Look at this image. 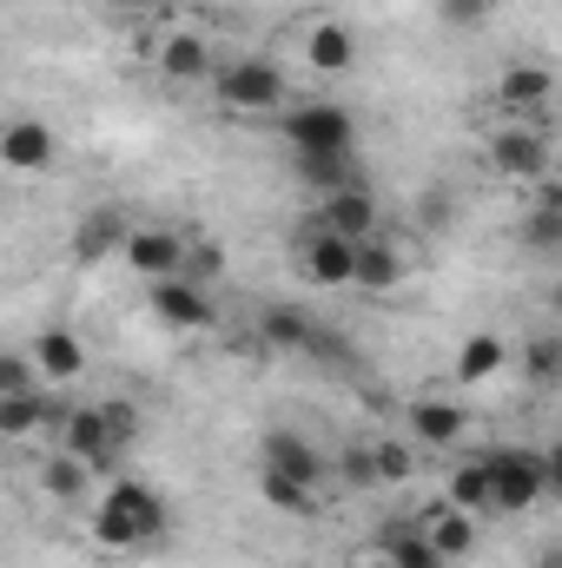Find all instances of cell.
<instances>
[{
	"label": "cell",
	"mask_w": 562,
	"mask_h": 568,
	"mask_svg": "<svg viewBox=\"0 0 562 568\" xmlns=\"http://www.w3.org/2000/svg\"><path fill=\"white\" fill-rule=\"evenodd\" d=\"M304 67L324 73V80H344V73L358 67V33H351V20H311V33H304Z\"/></svg>",
	"instance_id": "cell-16"
},
{
	"label": "cell",
	"mask_w": 562,
	"mask_h": 568,
	"mask_svg": "<svg viewBox=\"0 0 562 568\" xmlns=\"http://www.w3.org/2000/svg\"><path fill=\"white\" fill-rule=\"evenodd\" d=\"M371 556H384L391 568H450L430 542H423V529H411V523H391L384 536H378V549Z\"/></svg>",
	"instance_id": "cell-26"
},
{
	"label": "cell",
	"mask_w": 562,
	"mask_h": 568,
	"mask_svg": "<svg viewBox=\"0 0 562 568\" xmlns=\"http://www.w3.org/2000/svg\"><path fill=\"white\" fill-rule=\"evenodd\" d=\"M259 456H265V469H279L291 483L324 489V449H318L304 429H265V436H259Z\"/></svg>",
	"instance_id": "cell-12"
},
{
	"label": "cell",
	"mask_w": 562,
	"mask_h": 568,
	"mask_svg": "<svg viewBox=\"0 0 562 568\" xmlns=\"http://www.w3.org/2000/svg\"><path fill=\"white\" fill-rule=\"evenodd\" d=\"M40 489H47V496H53V503H87V496H93V469H87V463H73V456H60V449H53V463H47V469H40Z\"/></svg>",
	"instance_id": "cell-30"
},
{
	"label": "cell",
	"mask_w": 562,
	"mask_h": 568,
	"mask_svg": "<svg viewBox=\"0 0 562 568\" xmlns=\"http://www.w3.org/2000/svg\"><path fill=\"white\" fill-rule=\"evenodd\" d=\"M523 364H530V377H536V384H556V377H562V337H556V331H536V337L523 344Z\"/></svg>",
	"instance_id": "cell-31"
},
{
	"label": "cell",
	"mask_w": 562,
	"mask_h": 568,
	"mask_svg": "<svg viewBox=\"0 0 562 568\" xmlns=\"http://www.w3.org/2000/svg\"><path fill=\"white\" fill-rule=\"evenodd\" d=\"M27 390H47L33 357L27 351H0V397H27Z\"/></svg>",
	"instance_id": "cell-33"
},
{
	"label": "cell",
	"mask_w": 562,
	"mask_h": 568,
	"mask_svg": "<svg viewBox=\"0 0 562 568\" xmlns=\"http://www.w3.org/2000/svg\"><path fill=\"white\" fill-rule=\"evenodd\" d=\"M483 469H490V509H503V516L536 509V503H543V496L562 483V463H556V456L523 449V443H510V449L483 456Z\"/></svg>",
	"instance_id": "cell-2"
},
{
	"label": "cell",
	"mask_w": 562,
	"mask_h": 568,
	"mask_svg": "<svg viewBox=\"0 0 562 568\" xmlns=\"http://www.w3.org/2000/svg\"><path fill=\"white\" fill-rule=\"evenodd\" d=\"M120 258H127L145 284H152V278H179L185 232H172V225H133V232H127V245H120Z\"/></svg>",
	"instance_id": "cell-13"
},
{
	"label": "cell",
	"mask_w": 562,
	"mask_h": 568,
	"mask_svg": "<svg viewBox=\"0 0 562 568\" xmlns=\"http://www.w3.org/2000/svg\"><path fill=\"white\" fill-rule=\"evenodd\" d=\"M53 424H60V410H53L47 390L0 397V443H27V436H40V429H53Z\"/></svg>",
	"instance_id": "cell-23"
},
{
	"label": "cell",
	"mask_w": 562,
	"mask_h": 568,
	"mask_svg": "<svg viewBox=\"0 0 562 568\" xmlns=\"http://www.w3.org/2000/svg\"><path fill=\"white\" fill-rule=\"evenodd\" d=\"M523 245L543 252V258L562 252V185L556 179H536V212L523 219Z\"/></svg>",
	"instance_id": "cell-24"
},
{
	"label": "cell",
	"mask_w": 562,
	"mask_h": 568,
	"mask_svg": "<svg viewBox=\"0 0 562 568\" xmlns=\"http://www.w3.org/2000/svg\"><path fill=\"white\" fill-rule=\"evenodd\" d=\"M418 529H423V542H430L443 562H463V556H476V516H463V509H450V503H443L430 523H418Z\"/></svg>",
	"instance_id": "cell-25"
},
{
	"label": "cell",
	"mask_w": 562,
	"mask_h": 568,
	"mask_svg": "<svg viewBox=\"0 0 562 568\" xmlns=\"http://www.w3.org/2000/svg\"><path fill=\"white\" fill-rule=\"evenodd\" d=\"M113 7H140V0H113Z\"/></svg>",
	"instance_id": "cell-37"
},
{
	"label": "cell",
	"mask_w": 562,
	"mask_h": 568,
	"mask_svg": "<svg viewBox=\"0 0 562 568\" xmlns=\"http://www.w3.org/2000/svg\"><path fill=\"white\" fill-rule=\"evenodd\" d=\"M404 436H411L418 449H456V443L470 436L463 397H411V404H404Z\"/></svg>",
	"instance_id": "cell-10"
},
{
	"label": "cell",
	"mask_w": 562,
	"mask_h": 568,
	"mask_svg": "<svg viewBox=\"0 0 562 568\" xmlns=\"http://www.w3.org/2000/svg\"><path fill=\"white\" fill-rule=\"evenodd\" d=\"M172 529V509L165 496L140 483V476H120L100 503H93V542L113 549V556H133V549H159Z\"/></svg>",
	"instance_id": "cell-1"
},
{
	"label": "cell",
	"mask_w": 562,
	"mask_h": 568,
	"mask_svg": "<svg viewBox=\"0 0 562 568\" xmlns=\"http://www.w3.org/2000/svg\"><path fill=\"white\" fill-rule=\"evenodd\" d=\"M33 371H40V384H80L87 377V344L67 331V324H47L40 337H33Z\"/></svg>",
	"instance_id": "cell-18"
},
{
	"label": "cell",
	"mask_w": 562,
	"mask_h": 568,
	"mask_svg": "<svg viewBox=\"0 0 562 568\" xmlns=\"http://www.w3.org/2000/svg\"><path fill=\"white\" fill-rule=\"evenodd\" d=\"M503 371H510V337H496V331L463 337V351H456V390H483Z\"/></svg>",
	"instance_id": "cell-20"
},
{
	"label": "cell",
	"mask_w": 562,
	"mask_h": 568,
	"mask_svg": "<svg viewBox=\"0 0 562 568\" xmlns=\"http://www.w3.org/2000/svg\"><path fill=\"white\" fill-rule=\"evenodd\" d=\"M53 152H60V140H53V126L47 120H33V113H20V120H7L0 126V165L7 172H47L53 165Z\"/></svg>",
	"instance_id": "cell-14"
},
{
	"label": "cell",
	"mask_w": 562,
	"mask_h": 568,
	"mask_svg": "<svg viewBox=\"0 0 562 568\" xmlns=\"http://www.w3.org/2000/svg\"><path fill=\"white\" fill-rule=\"evenodd\" d=\"M490 165H496L503 179H516V185L550 179V126H543V120H510V126H496Z\"/></svg>",
	"instance_id": "cell-6"
},
{
	"label": "cell",
	"mask_w": 562,
	"mask_h": 568,
	"mask_svg": "<svg viewBox=\"0 0 562 568\" xmlns=\"http://www.w3.org/2000/svg\"><path fill=\"white\" fill-rule=\"evenodd\" d=\"M456 212H463V205H456L443 185H430V192L418 199V232H450V225H456Z\"/></svg>",
	"instance_id": "cell-34"
},
{
	"label": "cell",
	"mask_w": 562,
	"mask_h": 568,
	"mask_svg": "<svg viewBox=\"0 0 562 568\" xmlns=\"http://www.w3.org/2000/svg\"><path fill=\"white\" fill-rule=\"evenodd\" d=\"M298 265L311 284H331V291H351V239L324 232L318 219L298 225Z\"/></svg>",
	"instance_id": "cell-11"
},
{
	"label": "cell",
	"mask_w": 562,
	"mask_h": 568,
	"mask_svg": "<svg viewBox=\"0 0 562 568\" xmlns=\"http://www.w3.org/2000/svg\"><path fill=\"white\" fill-rule=\"evenodd\" d=\"M53 436H60L53 449H60V456H73V463H87L93 476H113V469H120V456H127V443L113 436V424H107V410H100V404L60 410Z\"/></svg>",
	"instance_id": "cell-3"
},
{
	"label": "cell",
	"mask_w": 562,
	"mask_h": 568,
	"mask_svg": "<svg viewBox=\"0 0 562 568\" xmlns=\"http://www.w3.org/2000/svg\"><path fill=\"white\" fill-rule=\"evenodd\" d=\"M324 232H338V239H378L384 232V205H378V192H371V179H358V185H338V192H324V205L311 212Z\"/></svg>",
	"instance_id": "cell-9"
},
{
	"label": "cell",
	"mask_w": 562,
	"mask_h": 568,
	"mask_svg": "<svg viewBox=\"0 0 562 568\" xmlns=\"http://www.w3.org/2000/svg\"><path fill=\"white\" fill-rule=\"evenodd\" d=\"M338 469H344V483H351V489H378V476H371V449H364V443H351Z\"/></svg>",
	"instance_id": "cell-35"
},
{
	"label": "cell",
	"mask_w": 562,
	"mask_h": 568,
	"mask_svg": "<svg viewBox=\"0 0 562 568\" xmlns=\"http://www.w3.org/2000/svg\"><path fill=\"white\" fill-rule=\"evenodd\" d=\"M127 232H133V219L120 212V205H93L80 225H73V265H100V258H113L120 245H127Z\"/></svg>",
	"instance_id": "cell-17"
},
{
	"label": "cell",
	"mask_w": 562,
	"mask_h": 568,
	"mask_svg": "<svg viewBox=\"0 0 562 568\" xmlns=\"http://www.w3.org/2000/svg\"><path fill=\"white\" fill-rule=\"evenodd\" d=\"M436 20H443L450 33H476V27L496 20V0H436Z\"/></svg>",
	"instance_id": "cell-32"
},
{
	"label": "cell",
	"mask_w": 562,
	"mask_h": 568,
	"mask_svg": "<svg viewBox=\"0 0 562 568\" xmlns=\"http://www.w3.org/2000/svg\"><path fill=\"white\" fill-rule=\"evenodd\" d=\"M212 67H219V60H212L205 33H192V27L172 33V40L159 47V73H165L172 87H199V80H212Z\"/></svg>",
	"instance_id": "cell-21"
},
{
	"label": "cell",
	"mask_w": 562,
	"mask_h": 568,
	"mask_svg": "<svg viewBox=\"0 0 562 568\" xmlns=\"http://www.w3.org/2000/svg\"><path fill=\"white\" fill-rule=\"evenodd\" d=\"M212 93H219L232 113H279L284 106V73H279V60L245 53V60H232V67H212Z\"/></svg>",
	"instance_id": "cell-4"
},
{
	"label": "cell",
	"mask_w": 562,
	"mask_h": 568,
	"mask_svg": "<svg viewBox=\"0 0 562 568\" xmlns=\"http://www.w3.org/2000/svg\"><path fill=\"white\" fill-rule=\"evenodd\" d=\"M404 278H411V265H404V252H398L384 232L351 245V291H371V297H384V291H398Z\"/></svg>",
	"instance_id": "cell-15"
},
{
	"label": "cell",
	"mask_w": 562,
	"mask_h": 568,
	"mask_svg": "<svg viewBox=\"0 0 562 568\" xmlns=\"http://www.w3.org/2000/svg\"><path fill=\"white\" fill-rule=\"evenodd\" d=\"M364 449H371V476H378V489H398V483L418 476V443H404V436H371Z\"/></svg>",
	"instance_id": "cell-27"
},
{
	"label": "cell",
	"mask_w": 562,
	"mask_h": 568,
	"mask_svg": "<svg viewBox=\"0 0 562 568\" xmlns=\"http://www.w3.org/2000/svg\"><path fill=\"white\" fill-rule=\"evenodd\" d=\"M291 172L324 199V192H338V185H358L364 179V165H358V152H291Z\"/></svg>",
	"instance_id": "cell-22"
},
{
	"label": "cell",
	"mask_w": 562,
	"mask_h": 568,
	"mask_svg": "<svg viewBox=\"0 0 562 568\" xmlns=\"http://www.w3.org/2000/svg\"><path fill=\"white\" fill-rule=\"evenodd\" d=\"M259 496H265V509H279V516H318V509H324L318 489L291 483V476H279V469H259Z\"/></svg>",
	"instance_id": "cell-29"
},
{
	"label": "cell",
	"mask_w": 562,
	"mask_h": 568,
	"mask_svg": "<svg viewBox=\"0 0 562 568\" xmlns=\"http://www.w3.org/2000/svg\"><path fill=\"white\" fill-rule=\"evenodd\" d=\"M364 568H391V562H384V556H371V562H364Z\"/></svg>",
	"instance_id": "cell-36"
},
{
	"label": "cell",
	"mask_w": 562,
	"mask_h": 568,
	"mask_svg": "<svg viewBox=\"0 0 562 568\" xmlns=\"http://www.w3.org/2000/svg\"><path fill=\"white\" fill-rule=\"evenodd\" d=\"M252 344H259V351H311V357H338L331 331H324L311 311H298V304H265Z\"/></svg>",
	"instance_id": "cell-8"
},
{
	"label": "cell",
	"mask_w": 562,
	"mask_h": 568,
	"mask_svg": "<svg viewBox=\"0 0 562 568\" xmlns=\"http://www.w3.org/2000/svg\"><path fill=\"white\" fill-rule=\"evenodd\" d=\"M496 100H503L510 120H543V106H550V67H543V60H516V67H503Z\"/></svg>",
	"instance_id": "cell-19"
},
{
	"label": "cell",
	"mask_w": 562,
	"mask_h": 568,
	"mask_svg": "<svg viewBox=\"0 0 562 568\" xmlns=\"http://www.w3.org/2000/svg\"><path fill=\"white\" fill-rule=\"evenodd\" d=\"M145 304H152V317L165 324V331H212L219 324V297H212V284H192V278H152L145 284Z\"/></svg>",
	"instance_id": "cell-7"
},
{
	"label": "cell",
	"mask_w": 562,
	"mask_h": 568,
	"mask_svg": "<svg viewBox=\"0 0 562 568\" xmlns=\"http://www.w3.org/2000/svg\"><path fill=\"white\" fill-rule=\"evenodd\" d=\"M443 503H450V509H463V516H490V469H483V456H470V463H456V469H450Z\"/></svg>",
	"instance_id": "cell-28"
},
{
	"label": "cell",
	"mask_w": 562,
	"mask_h": 568,
	"mask_svg": "<svg viewBox=\"0 0 562 568\" xmlns=\"http://www.w3.org/2000/svg\"><path fill=\"white\" fill-rule=\"evenodd\" d=\"M279 133H284L291 152H358V120H351V106H331V100L291 106Z\"/></svg>",
	"instance_id": "cell-5"
}]
</instances>
